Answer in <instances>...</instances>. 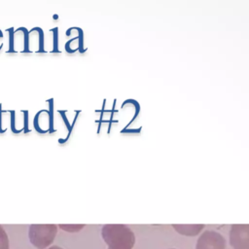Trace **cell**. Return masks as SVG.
<instances>
[{
    "instance_id": "obj_8",
    "label": "cell",
    "mask_w": 249,
    "mask_h": 249,
    "mask_svg": "<svg viewBox=\"0 0 249 249\" xmlns=\"http://www.w3.org/2000/svg\"><path fill=\"white\" fill-rule=\"evenodd\" d=\"M43 39L44 31L41 27H33L28 30L27 42H26V53H43Z\"/></svg>"
},
{
    "instance_id": "obj_7",
    "label": "cell",
    "mask_w": 249,
    "mask_h": 249,
    "mask_svg": "<svg viewBox=\"0 0 249 249\" xmlns=\"http://www.w3.org/2000/svg\"><path fill=\"white\" fill-rule=\"evenodd\" d=\"M226 240L217 231H205L196 241V249H225Z\"/></svg>"
},
{
    "instance_id": "obj_11",
    "label": "cell",
    "mask_w": 249,
    "mask_h": 249,
    "mask_svg": "<svg viewBox=\"0 0 249 249\" xmlns=\"http://www.w3.org/2000/svg\"><path fill=\"white\" fill-rule=\"evenodd\" d=\"M58 28L53 27L51 28L47 34V36L44 34L43 39V53H58Z\"/></svg>"
},
{
    "instance_id": "obj_12",
    "label": "cell",
    "mask_w": 249,
    "mask_h": 249,
    "mask_svg": "<svg viewBox=\"0 0 249 249\" xmlns=\"http://www.w3.org/2000/svg\"><path fill=\"white\" fill-rule=\"evenodd\" d=\"M173 229L182 235L195 236L204 228V225H172Z\"/></svg>"
},
{
    "instance_id": "obj_10",
    "label": "cell",
    "mask_w": 249,
    "mask_h": 249,
    "mask_svg": "<svg viewBox=\"0 0 249 249\" xmlns=\"http://www.w3.org/2000/svg\"><path fill=\"white\" fill-rule=\"evenodd\" d=\"M28 111L27 110H14L13 118H12V125L11 130L14 133L24 132L27 133L30 131L28 125Z\"/></svg>"
},
{
    "instance_id": "obj_2",
    "label": "cell",
    "mask_w": 249,
    "mask_h": 249,
    "mask_svg": "<svg viewBox=\"0 0 249 249\" xmlns=\"http://www.w3.org/2000/svg\"><path fill=\"white\" fill-rule=\"evenodd\" d=\"M57 231V226L53 224L30 225L28 235L30 242L38 249H45L53 243Z\"/></svg>"
},
{
    "instance_id": "obj_16",
    "label": "cell",
    "mask_w": 249,
    "mask_h": 249,
    "mask_svg": "<svg viewBox=\"0 0 249 249\" xmlns=\"http://www.w3.org/2000/svg\"><path fill=\"white\" fill-rule=\"evenodd\" d=\"M4 45V35H3V31L0 29V51L3 48Z\"/></svg>"
},
{
    "instance_id": "obj_13",
    "label": "cell",
    "mask_w": 249,
    "mask_h": 249,
    "mask_svg": "<svg viewBox=\"0 0 249 249\" xmlns=\"http://www.w3.org/2000/svg\"><path fill=\"white\" fill-rule=\"evenodd\" d=\"M14 110L3 109L0 104V133H5L8 129H11L12 118Z\"/></svg>"
},
{
    "instance_id": "obj_14",
    "label": "cell",
    "mask_w": 249,
    "mask_h": 249,
    "mask_svg": "<svg viewBox=\"0 0 249 249\" xmlns=\"http://www.w3.org/2000/svg\"><path fill=\"white\" fill-rule=\"evenodd\" d=\"M0 249H9V238L6 231L1 226H0Z\"/></svg>"
},
{
    "instance_id": "obj_3",
    "label": "cell",
    "mask_w": 249,
    "mask_h": 249,
    "mask_svg": "<svg viewBox=\"0 0 249 249\" xmlns=\"http://www.w3.org/2000/svg\"><path fill=\"white\" fill-rule=\"evenodd\" d=\"M79 112L80 111H69L66 109L65 110L59 109L55 112V114L58 117L57 119L54 118V114H53V127L56 125H59V128L55 132L60 130V133L62 134V136L58 138L59 144H64L69 139Z\"/></svg>"
},
{
    "instance_id": "obj_17",
    "label": "cell",
    "mask_w": 249,
    "mask_h": 249,
    "mask_svg": "<svg viewBox=\"0 0 249 249\" xmlns=\"http://www.w3.org/2000/svg\"><path fill=\"white\" fill-rule=\"evenodd\" d=\"M48 249H62L61 247H59V246H52V247H50V248H48Z\"/></svg>"
},
{
    "instance_id": "obj_5",
    "label": "cell",
    "mask_w": 249,
    "mask_h": 249,
    "mask_svg": "<svg viewBox=\"0 0 249 249\" xmlns=\"http://www.w3.org/2000/svg\"><path fill=\"white\" fill-rule=\"evenodd\" d=\"M9 34V49L7 53H26V42L28 30L25 27H14L7 29Z\"/></svg>"
},
{
    "instance_id": "obj_4",
    "label": "cell",
    "mask_w": 249,
    "mask_h": 249,
    "mask_svg": "<svg viewBox=\"0 0 249 249\" xmlns=\"http://www.w3.org/2000/svg\"><path fill=\"white\" fill-rule=\"evenodd\" d=\"M46 103L47 108L40 109L33 119V126L39 133L53 132V100L49 99Z\"/></svg>"
},
{
    "instance_id": "obj_15",
    "label": "cell",
    "mask_w": 249,
    "mask_h": 249,
    "mask_svg": "<svg viewBox=\"0 0 249 249\" xmlns=\"http://www.w3.org/2000/svg\"><path fill=\"white\" fill-rule=\"evenodd\" d=\"M61 229L67 231H76L81 229H83L84 225H59Z\"/></svg>"
},
{
    "instance_id": "obj_1",
    "label": "cell",
    "mask_w": 249,
    "mask_h": 249,
    "mask_svg": "<svg viewBox=\"0 0 249 249\" xmlns=\"http://www.w3.org/2000/svg\"><path fill=\"white\" fill-rule=\"evenodd\" d=\"M101 235L108 249H132L135 243L133 231L125 225H105L101 230Z\"/></svg>"
},
{
    "instance_id": "obj_6",
    "label": "cell",
    "mask_w": 249,
    "mask_h": 249,
    "mask_svg": "<svg viewBox=\"0 0 249 249\" xmlns=\"http://www.w3.org/2000/svg\"><path fill=\"white\" fill-rule=\"evenodd\" d=\"M230 244L233 249H249V225H232Z\"/></svg>"
},
{
    "instance_id": "obj_9",
    "label": "cell",
    "mask_w": 249,
    "mask_h": 249,
    "mask_svg": "<svg viewBox=\"0 0 249 249\" xmlns=\"http://www.w3.org/2000/svg\"><path fill=\"white\" fill-rule=\"evenodd\" d=\"M66 37L68 40L65 43V51L69 53H73L77 51H81L83 47V31L79 27H70L66 30Z\"/></svg>"
}]
</instances>
